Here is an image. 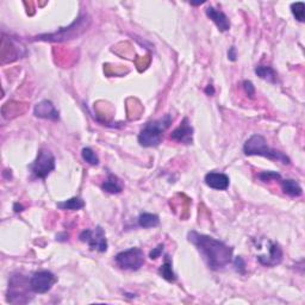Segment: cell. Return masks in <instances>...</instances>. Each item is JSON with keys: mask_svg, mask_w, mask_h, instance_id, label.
Returning <instances> with one entry per match:
<instances>
[{"mask_svg": "<svg viewBox=\"0 0 305 305\" xmlns=\"http://www.w3.org/2000/svg\"><path fill=\"white\" fill-rule=\"evenodd\" d=\"M258 178L261 180L262 183H268L272 182V180H281V176L279 173H276L274 171H265L258 174Z\"/></svg>", "mask_w": 305, "mask_h": 305, "instance_id": "obj_22", "label": "cell"}, {"mask_svg": "<svg viewBox=\"0 0 305 305\" xmlns=\"http://www.w3.org/2000/svg\"><path fill=\"white\" fill-rule=\"evenodd\" d=\"M237 58V54H236V48L235 47H231L228 52V59L230 61H236Z\"/></svg>", "mask_w": 305, "mask_h": 305, "instance_id": "obj_26", "label": "cell"}, {"mask_svg": "<svg viewBox=\"0 0 305 305\" xmlns=\"http://www.w3.org/2000/svg\"><path fill=\"white\" fill-rule=\"evenodd\" d=\"M187 237L188 241L198 249L206 265L211 270H223L231 262L234 249L224 242L197 231H190Z\"/></svg>", "mask_w": 305, "mask_h": 305, "instance_id": "obj_1", "label": "cell"}, {"mask_svg": "<svg viewBox=\"0 0 305 305\" xmlns=\"http://www.w3.org/2000/svg\"><path fill=\"white\" fill-rule=\"evenodd\" d=\"M56 206H58L60 210L75 211V210H80V209H83L85 206V202L83 199L78 198V197H73V198H70L68 200H64V202L58 203Z\"/></svg>", "mask_w": 305, "mask_h": 305, "instance_id": "obj_19", "label": "cell"}, {"mask_svg": "<svg viewBox=\"0 0 305 305\" xmlns=\"http://www.w3.org/2000/svg\"><path fill=\"white\" fill-rule=\"evenodd\" d=\"M163 248H165V245L163 244H159L156 248H152V252L149 253V258L152 260H156L157 258H160L161 254L163 252Z\"/></svg>", "mask_w": 305, "mask_h": 305, "instance_id": "obj_25", "label": "cell"}, {"mask_svg": "<svg viewBox=\"0 0 305 305\" xmlns=\"http://www.w3.org/2000/svg\"><path fill=\"white\" fill-rule=\"evenodd\" d=\"M160 224V218L154 214H141L138 216V225L142 228H155Z\"/></svg>", "mask_w": 305, "mask_h": 305, "instance_id": "obj_18", "label": "cell"}, {"mask_svg": "<svg viewBox=\"0 0 305 305\" xmlns=\"http://www.w3.org/2000/svg\"><path fill=\"white\" fill-rule=\"evenodd\" d=\"M31 173L37 179H46L55 169V156L49 149H39L37 157L29 166Z\"/></svg>", "mask_w": 305, "mask_h": 305, "instance_id": "obj_4", "label": "cell"}, {"mask_svg": "<svg viewBox=\"0 0 305 305\" xmlns=\"http://www.w3.org/2000/svg\"><path fill=\"white\" fill-rule=\"evenodd\" d=\"M281 188L284 193L289 194L290 197H301L303 194V190H302L301 185L293 179H284L280 180Z\"/></svg>", "mask_w": 305, "mask_h": 305, "instance_id": "obj_15", "label": "cell"}, {"mask_svg": "<svg viewBox=\"0 0 305 305\" xmlns=\"http://www.w3.org/2000/svg\"><path fill=\"white\" fill-rule=\"evenodd\" d=\"M255 74L262 80H266L271 84H276L278 81V74L272 67L267 66H258L255 68Z\"/></svg>", "mask_w": 305, "mask_h": 305, "instance_id": "obj_16", "label": "cell"}, {"mask_svg": "<svg viewBox=\"0 0 305 305\" xmlns=\"http://www.w3.org/2000/svg\"><path fill=\"white\" fill-rule=\"evenodd\" d=\"M56 282V276L49 271H41L30 278V290L35 293H47Z\"/></svg>", "mask_w": 305, "mask_h": 305, "instance_id": "obj_8", "label": "cell"}, {"mask_svg": "<svg viewBox=\"0 0 305 305\" xmlns=\"http://www.w3.org/2000/svg\"><path fill=\"white\" fill-rule=\"evenodd\" d=\"M204 182L210 188H214V190H218V191H224L229 187L230 179H229V177L224 173L210 172V173H208L205 176Z\"/></svg>", "mask_w": 305, "mask_h": 305, "instance_id": "obj_12", "label": "cell"}, {"mask_svg": "<svg viewBox=\"0 0 305 305\" xmlns=\"http://www.w3.org/2000/svg\"><path fill=\"white\" fill-rule=\"evenodd\" d=\"M101 188H103L105 192H107V193L118 194L123 191V183L122 180H121L118 177H116L115 174L109 173L107 179L105 180V183H103Z\"/></svg>", "mask_w": 305, "mask_h": 305, "instance_id": "obj_14", "label": "cell"}, {"mask_svg": "<svg viewBox=\"0 0 305 305\" xmlns=\"http://www.w3.org/2000/svg\"><path fill=\"white\" fill-rule=\"evenodd\" d=\"M205 1H200V2H191L192 6H199V5H203Z\"/></svg>", "mask_w": 305, "mask_h": 305, "instance_id": "obj_29", "label": "cell"}, {"mask_svg": "<svg viewBox=\"0 0 305 305\" xmlns=\"http://www.w3.org/2000/svg\"><path fill=\"white\" fill-rule=\"evenodd\" d=\"M268 254H261L258 256V261L262 266L274 267L282 261V249L276 242L267 241Z\"/></svg>", "mask_w": 305, "mask_h": 305, "instance_id": "obj_9", "label": "cell"}, {"mask_svg": "<svg viewBox=\"0 0 305 305\" xmlns=\"http://www.w3.org/2000/svg\"><path fill=\"white\" fill-rule=\"evenodd\" d=\"M81 155H83V159L86 161L87 163H90V165H99V157H98V155L95 154L91 148H84L83 152H81Z\"/></svg>", "mask_w": 305, "mask_h": 305, "instance_id": "obj_21", "label": "cell"}, {"mask_svg": "<svg viewBox=\"0 0 305 305\" xmlns=\"http://www.w3.org/2000/svg\"><path fill=\"white\" fill-rule=\"evenodd\" d=\"M33 115L38 118H43V120L49 121H59L60 116H59V111L53 105L50 100H42L38 104H36L35 109H33Z\"/></svg>", "mask_w": 305, "mask_h": 305, "instance_id": "obj_11", "label": "cell"}, {"mask_svg": "<svg viewBox=\"0 0 305 305\" xmlns=\"http://www.w3.org/2000/svg\"><path fill=\"white\" fill-rule=\"evenodd\" d=\"M86 16L84 17H79L78 19L74 22L73 24H70L68 28H63V29H60L58 32L55 33H49V35H41L38 36L37 39H42V41H53V42H60L64 41V39H70L74 36H78L79 30H85L87 28L86 25Z\"/></svg>", "mask_w": 305, "mask_h": 305, "instance_id": "obj_7", "label": "cell"}, {"mask_svg": "<svg viewBox=\"0 0 305 305\" xmlns=\"http://www.w3.org/2000/svg\"><path fill=\"white\" fill-rule=\"evenodd\" d=\"M171 138L178 143L183 145H191L193 142V128H192L190 120L185 117L183 122L171 134Z\"/></svg>", "mask_w": 305, "mask_h": 305, "instance_id": "obj_10", "label": "cell"}, {"mask_svg": "<svg viewBox=\"0 0 305 305\" xmlns=\"http://www.w3.org/2000/svg\"><path fill=\"white\" fill-rule=\"evenodd\" d=\"M172 122H173V117L169 114L165 115L160 120L148 122L138 135V143L146 148L160 146L163 132L171 126Z\"/></svg>", "mask_w": 305, "mask_h": 305, "instance_id": "obj_3", "label": "cell"}, {"mask_svg": "<svg viewBox=\"0 0 305 305\" xmlns=\"http://www.w3.org/2000/svg\"><path fill=\"white\" fill-rule=\"evenodd\" d=\"M159 273L165 280L169 282H174L177 280V275L176 273L173 272V268H172V260L169 258V255L165 256V262H163L162 266L160 267Z\"/></svg>", "mask_w": 305, "mask_h": 305, "instance_id": "obj_17", "label": "cell"}, {"mask_svg": "<svg viewBox=\"0 0 305 305\" xmlns=\"http://www.w3.org/2000/svg\"><path fill=\"white\" fill-rule=\"evenodd\" d=\"M291 11H292V15L295 16V18L298 22L303 23L305 21V4L302 1H297L291 4Z\"/></svg>", "mask_w": 305, "mask_h": 305, "instance_id": "obj_20", "label": "cell"}, {"mask_svg": "<svg viewBox=\"0 0 305 305\" xmlns=\"http://www.w3.org/2000/svg\"><path fill=\"white\" fill-rule=\"evenodd\" d=\"M81 242H86L89 244L91 250H97L99 253H105L107 250V240L105 236V231L104 229L98 225L97 228L93 229H86L83 233L79 235Z\"/></svg>", "mask_w": 305, "mask_h": 305, "instance_id": "obj_6", "label": "cell"}, {"mask_svg": "<svg viewBox=\"0 0 305 305\" xmlns=\"http://www.w3.org/2000/svg\"><path fill=\"white\" fill-rule=\"evenodd\" d=\"M206 16L216 24V27L218 28L219 31L222 32H225V31L230 30V21H229L228 16L225 15L224 12L222 11H218L217 8H214L213 6H209L205 10Z\"/></svg>", "mask_w": 305, "mask_h": 305, "instance_id": "obj_13", "label": "cell"}, {"mask_svg": "<svg viewBox=\"0 0 305 305\" xmlns=\"http://www.w3.org/2000/svg\"><path fill=\"white\" fill-rule=\"evenodd\" d=\"M242 86H244V90L245 92V94L248 95L249 98H254V95H255V87H254L253 83L250 80H244V83H242Z\"/></svg>", "mask_w": 305, "mask_h": 305, "instance_id": "obj_23", "label": "cell"}, {"mask_svg": "<svg viewBox=\"0 0 305 305\" xmlns=\"http://www.w3.org/2000/svg\"><path fill=\"white\" fill-rule=\"evenodd\" d=\"M13 210H15V213H21V211H23V206L16 203V204L13 205Z\"/></svg>", "mask_w": 305, "mask_h": 305, "instance_id": "obj_28", "label": "cell"}, {"mask_svg": "<svg viewBox=\"0 0 305 305\" xmlns=\"http://www.w3.org/2000/svg\"><path fill=\"white\" fill-rule=\"evenodd\" d=\"M205 93L208 95H214V89L213 85H209V86H206L205 89Z\"/></svg>", "mask_w": 305, "mask_h": 305, "instance_id": "obj_27", "label": "cell"}, {"mask_svg": "<svg viewBox=\"0 0 305 305\" xmlns=\"http://www.w3.org/2000/svg\"><path fill=\"white\" fill-rule=\"evenodd\" d=\"M116 264L122 270L138 271L145 264V254L140 248H130L115 256Z\"/></svg>", "mask_w": 305, "mask_h": 305, "instance_id": "obj_5", "label": "cell"}, {"mask_svg": "<svg viewBox=\"0 0 305 305\" xmlns=\"http://www.w3.org/2000/svg\"><path fill=\"white\" fill-rule=\"evenodd\" d=\"M244 152L248 156H262L273 161H279L284 165H290L291 160L287 155L276 149L271 148L267 145L266 138L259 134H254L245 141L244 146Z\"/></svg>", "mask_w": 305, "mask_h": 305, "instance_id": "obj_2", "label": "cell"}, {"mask_svg": "<svg viewBox=\"0 0 305 305\" xmlns=\"http://www.w3.org/2000/svg\"><path fill=\"white\" fill-rule=\"evenodd\" d=\"M234 267H235L236 272L241 273V274H244L245 273V261L241 256H237L234 260Z\"/></svg>", "mask_w": 305, "mask_h": 305, "instance_id": "obj_24", "label": "cell"}]
</instances>
